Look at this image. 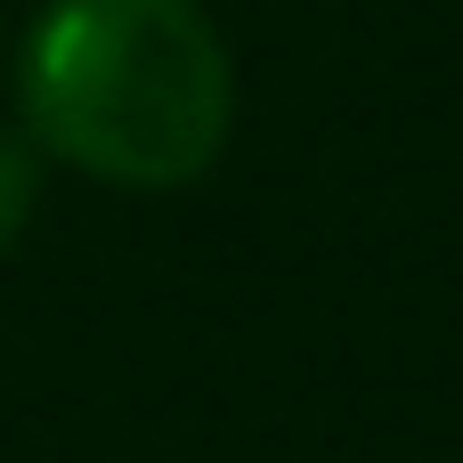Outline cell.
I'll list each match as a JSON object with an SVG mask.
<instances>
[{
    "label": "cell",
    "mask_w": 463,
    "mask_h": 463,
    "mask_svg": "<svg viewBox=\"0 0 463 463\" xmlns=\"http://www.w3.org/2000/svg\"><path fill=\"white\" fill-rule=\"evenodd\" d=\"M236 73L195 0H49L24 41V122L114 187L212 171Z\"/></svg>",
    "instance_id": "6da1fadb"
},
{
    "label": "cell",
    "mask_w": 463,
    "mask_h": 463,
    "mask_svg": "<svg viewBox=\"0 0 463 463\" xmlns=\"http://www.w3.org/2000/svg\"><path fill=\"white\" fill-rule=\"evenodd\" d=\"M33 203H41V163H33V146L16 130H0V252L24 236Z\"/></svg>",
    "instance_id": "7a4b0ae2"
}]
</instances>
